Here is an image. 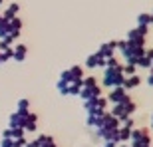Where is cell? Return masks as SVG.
Segmentation results:
<instances>
[{"instance_id":"cell-1","label":"cell","mask_w":153,"mask_h":147,"mask_svg":"<svg viewBox=\"0 0 153 147\" xmlns=\"http://www.w3.org/2000/svg\"><path fill=\"white\" fill-rule=\"evenodd\" d=\"M125 76L121 74V70H108L103 68V78H102V85L103 88H119V85L123 84Z\"/></svg>"},{"instance_id":"cell-2","label":"cell","mask_w":153,"mask_h":147,"mask_svg":"<svg viewBox=\"0 0 153 147\" xmlns=\"http://www.w3.org/2000/svg\"><path fill=\"white\" fill-rule=\"evenodd\" d=\"M129 145H151V135H149V129H147V127H141V129H131Z\"/></svg>"},{"instance_id":"cell-3","label":"cell","mask_w":153,"mask_h":147,"mask_svg":"<svg viewBox=\"0 0 153 147\" xmlns=\"http://www.w3.org/2000/svg\"><path fill=\"white\" fill-rule=\"evenodd\" d=\"M26 117H28V111H16L12 113L10 119H8V127H22L26 125Z\"/></svg>"},{"instance_id":"cell-4","label":"cell","mask_w":153,"mask_h":147,"mask_svg":"<svg viewBox=\"0 0 153 147\" xmlns=\"http://www.w3.org/2000/svg\"><path fill=\"white\" fill-rule=\"evenodd\" d=\"M127 96H129V94H127L121 85H119V88H111V91H109V96H108V102H111V103H123Z\"/></svg>"},{"instance_id":"cell-5","label":"cell","mask_w":153,"mask_h":147,"mask_svg":"<svg viewBox=\"0 0 153 147\" xmlns=\"http://www.w3.org/2000/svg\"><path fill=\"white\" fill-rule=\"evenodd\" d=\"M100 96H102L100 84L94 85V88H82V90H79V97H82V99H94V97H100Z\"/></svg>"},{"instance_id":"cell-6","label":"cell","mask_w":153,"mask_h":147,"mask_svg":"<svg viewBox=\"0 0 153 147\" xmlns=\"http://www.w3.org/2000/svg\"><path fill=\"white\" fill-rule=\"evenodd\" d=\"M103 115H105V111H90L85 115V125L88 127H97V125L102 123Z\"/></svg>"},{"instance_id":"cell-7","label":"cell","mask_w":153,"mask_h":147,"mask_svg":"<svg viewBox=\"0 0 153 147\" xmlns=\"http://www.w3.org/2000/svg\"><path fill=\"white\" fill-rule=\"evenodd\" d=\"M139 84H141V78H139L137 74H133V76H125V79H123V84H121V88H123L125 91H129V90H135Z\"/></svg>"},{"instance_id":"cell-8","label":"cell","mask_w":153,"mask_h":147,"mask_svg":"<svg viewBox=\"0 0 153 147\" xmlns=\"http://www.w3.org/2000/svg\"><path fill=\"white\" fill-rule=\"evenodd\" d=\"M114 52H115V40H111V42H108V44H102V46H100L97 54H100V56H103L105 60H108V58L115 56Z\"/></svg>"},{"instance_id":"cell-9","label":"cell","mask_w":153,"mask_h":147,"mask_svg":"<svg viewBox=\"0 0 153 147\" xmlns=\"http://www.w3.org/2000/svg\"><path fill=\"white\" fill-rule=\"evenodd\" d=\"M109 113L117 119L119 123H121L125 117H129V115H127V111H125V108H123V103H114V108H111V111H109Z\"/></svg>"},{"instance_id":"cell-10","label":"cell","mask_w":153,"mask_h":147,"mask_svg":"<svg viewBox=\"0 0 153 147\" xmlns=\"http://www.w3.org/2000/svg\"><path fill=\"white\" fill-rule=\"evenodd\" d=\"M18 12H20V4H16V2H12V4L6 6V10L0 14V16L4 18V20H12L14 16H18Z\"/></svg>"},{"instance_id":"cell-11","label":"cell","mask_w":153,"mask_h":147,"mask_svg":"<svg viewBox=\"0 0 153 147\" xmlns=\"http://www.w3.org/2000/svg\"><path fill=\"white\" fill-rule=\"evenodd\" d=\"M12 52H14V54H12V60L24 62V60H26V54H28V48H26L24 44H18L16 48H12Z\"/></svg>"},{"instance_id":"cell-12","label":"cell","mask_w":153,"mask_h":147,"mask_svg":"<svg viewBox=\"0 0 153 147\" xmlns=\"http://www.w3.org/2000/svg\"><path fill=\"white\" fill-rule=\"evenodd\" d=\"M70 76H72V82L84 79V68H82V66H72V68H70Z\"/></svg>"},{"instance_id":"cell-13","label":"cell","mask_w":153,"mask_h":147,"mask_svg":"<svg viewBox=\"0 0 153 147\" xmlns=\"http://www.w3.org/2000/svg\"><path fill=\"white\" fill-rule=\"evenodd\" d=\"M8 26H10V32H22V18L14 16L12 20H8Z\"/></svg>"},{"instance_id":"cell-14","label":"cell","mask_w":153,"mask_h":147,"mask_svg":"<svg viewBox=\"0 0 153 147\" xmlns=\"http://www.w3.org/2000/svg\"><path fill=\"white\" fill-rule=\"evenodd\" d=\"M123 108H125V111H127V115H133L135 113V109H137V103L131 99L129 96L125 97V102H123Z\"/></svg>"},{"instance_id":"cell-15","label":"cell","mask_w":153,"mask_h":147,"mask_svg":"<svg viewBox=\"0 0 153 147\" xmlns=\"http://www.w3.org/2000/svg\"><path fill=\"white\" fill-rule=\"evenodd\" d=\"M121 66H123V64L119 62L115 56H111V58L105 60V68H108V70H121Z\"/></svg>"},{"instance_id":"cell-16","label":"cell","mask_w":153,"mask_h":147,"mask_svg":"<svg viewBox=\"0 0 153 147\" xmlns=\"http://www.w3.org/2000/svg\"><path fill=\"white\" fill-rule=\"evenodd\" d=\"M135 70H137L135 62H125L123 66H121V74H123V76H133Z\"/></svg>"},{"instance_id":"cell-17","label":"cell","mask_w":153,"mask_h":147,"mask_svg":"<svg viewBox=\"0 0 153 147\" xmlns=\"http://www.w3.org/2000/svg\"><path fill=\"white\" fill-rule=\"evenodd\" d=\"M137 26H151V14L149 12H141L137 16Z\"/></svg>"},{"instance_id":"cell-18","label":"cell","mask_w":153,"mask_h":147,"mask_svg":"<svg viewBox=\"0 0 153 147\" xmlns=\"http://www.w3.org/2000/svg\"><path fill=\"white\" fill-rule=\"evenodd\" d=\"M129 137H131V129L119 125V143H127V141H129Z\"/></svg>"},{"instance_id":"cell-19","label":"cell","mask_w":153,"mask_h":147,"mask_svg":"<svg viewBox=\"0 0 153 147\" xmlns=\"http://www.w3.org/2000/svg\"><path fill=\"white\" fill-rule=\"evenodd\" d=\"M108 97H96V111H105V109H108Z\"/></svg>"},{"instance_id":"cell-20","label":"cell","mask_w":153,"mask_h":147,"mask_svg":"<svg viewBox=\"0 0 153 147\" xmlns=\"http://www.w3.org/2000/svg\"><path fill=\"white\" fill-rule=\"evenodd\" d=\"M135 66L137 68H145V70H149L153 66V62L149 60L147 56H141V58H137V62H135Z\"/></svg>"},{"instance_id":"cell-21","label":"cell","mask_w":153,"mask_h":147,"mask_svg":"<svg viewBox=\"0 0 153 147\" xmlns=\"http://www.w3.org/2000/svg\"><path fill=\"white\" fill-rule=\"evenodd\" d=\"M12 46H8V48H4V50H0V60H2V64L8 62V60H12Z\"/></svg>"},{"instance_id":"cell-22","label":"cell","mask_w":153,"mask_h":147,"mask_svg":"<svg viewBox=\"0 0 153 147\" xmlns=\"http://www.w3.org/2000/svg\"><path fill=\"white\" fill-rule=\"evenodd\" d=\"M56 90L60 91V96H70L68 84H66V82H62V79H58V82H56Z\"/></svg>"},{"instance_id":"cell-23","label":"cell","mask_w":153,"mask_h":147,"mask_svg":"<svg viewBox=\"0 0 153 147\" xmlns=\"http://www.w3.org/2000/svg\"><path fill=\"white\" fill-rule=\"evenodd\" d=\"M85 68H88V70H96L97 68V56H96V54L88 56V60H85Z\"/></svg>"},{"instance_id":"cell-24","label":"cell","mask_w":153,"mask_h":147,"mask_svg":"<svg viewBox=\"0 0 153 147\" xmlns=\"http://www.w3.org/2000/svg\"><path fill=\"white\" fill-rule=\"evenodd\" d=\"M10 32V26H8V20H4V18H0V40L4 38L6 34Z\"/></svg>"},{"instance_id":"cell-25","label":"cell","mask_w":153,"mask_h":147,"mask_svg":"<svg viewBox=\"0 0 153 147\" xmlns=\"http://www.w3.org/2000/svg\"><path fill=\"white\" fill-rule=\"evenodd\" d=\"M94 85H97V78H94V76H88L82 79V88H94Z\"/></svg>"},{"instance_id":"cell-26","label":"cell","mask_w":153,"mask_h":147,"mask_svg":"<svg viewBox=\"0 0 153 147\" xmlns=\"http://www.w3.org/2000/svg\"><path fill=\"white\" fill-rule=\"evenodd\" d=\"M84 109L88 113H90V111H96V97H94V99H84Z\"/></svg>"},{"instance_id":"cell-27","label":"cell","mask_w":153,"mask_h":147,"mask_svg":"<svg viewBox=\"0 0 153 147\" xmlns=\"http://www.w3.org/2000/svg\"><path fill=\"white\" fill-rule=\"evenodd\" d=\"M18 111H30V102L28 99H18Z\"/></svg>"},{"instance_id":"cell-28","label":"cell","mask_w":153,"mask_h":147,"mask_svg":"<svg viewBox=\"0 0 153 147\" xmlns=\"http://www.w3.org/2000/svg\"><path fill=\"white\" fill-rule=\"evenodd\" d=\"M10 129H12V139H20V137H24V133H26L22 127H10Z\"/></svg>"},{"instance_id":"cell-29","label":"cell","mask_w":153,"mask_h":147,"mask_svg":"<svg viewBox=\"0 0 153 147\" xmlns=\"http://www.w3.org/2000/svg\"><path fill=\"white\" fill-rule=\"evenodd\" d=\"M133 125H135V121H133V117H125L123 121H121V127H127V129H133Z\"/></svg>"},{"instance_id":"cell-30","label":"cell","mask_w":153,"mask_h":147,"mask_svg":"<svg viewBox=\"0 0 153 147\" xmlns=\"http://www.w3.org/2000/svg\"><path fill=\"white\" fill-rule=\"evenodd\" d=\"M28 139L26 137H20V139H12V147H26Z\"/></svg>"},{"instance_id":"cell-31","label":"cell","mask_w":153,"mask_h":147,"mask_svg":"<svg viewBox=\"0 0 153 147\" xmlns=\"http://www.w3.org/2000/svg\"><path fill=\"white\" fill-rule=\"evenodd\" d=\"M60 79H62V82H66V84H70V82H72V76H70V70H64V72L60 74Z\"/></svg>"},{"instance_id":"cell-32","label":"cell","mask_w":153,"mask_h":147,"mask_svg":"<svg viewBox=\"0 0 153 147\" xmlns=\"http://www.w3.org/2000/svg\"><path fill=\"white\" fill-rule=\"evenodd\" d=\"M42 147H56V141H54V137L48 135V137L44 139V143H42Z\"/></svg>"},{"instance_id":"cell-33","label":"cell","mask_w":153,"mask_h":147,"mask_svg":"<svg viewBox=\"0 0 153 147\" xmlns=\"http://www.w3.org/2000/svg\"><path fill=\"white\" fill-rule=\"evenodd\" d=\"M38 129V123H26L24 125V131H30V133H34Z\"/></svg>"},{"instance_id":"cell-34","label":"cell","mask_w":153,"mask_h":147,"mask_svg":"<svg viewBox=\"0 0 153 147\" xmlns=\"http://www.w3.org/2000/svg\"><path fill=\"white\" fill-rule=\"evenodd\" d=\"M96 56H97V68H105V58L100 56L97 52H96Z\"/></svg>"},{"instance_id":"cell-35","label":"cell","mask_w":153,"mask_h":147,"mask_svg":"<svg viewBox=\"0 0 153 147\" xmlns=\"http://www.w3.org/2000/svg\"><path fill=\"white\" fill-rule=\"evenodd\" d=\"M2 137H4V139H12V129L10 127H6V129L2 131Z\"/></svg>"},{"instance_id":"cell-36","label":"cell","mask_w":153,"mask_h":147,"mask_svg":"<svg viewBox=\"0 0 153 147\" xmlns=\"http://www.w3.org/2000/svg\"><path fill=\"white\" fill-rule=\"evenodd\" d=\"M0 147H12V139H4V137H2V143H0Z\"/></svg>"},{"instance_id":"cell-37","label":"cell","mask_w":153,"mask_h":147,"mask_svg":"<svg viewBox=\"0 0 153 147\" xmlns=\"http://www.w3.org/2000/svg\"><path fill=\"white\" fill-rule=\"evenodd\" d=\"M26 147H40V141H38V139H32V141L26 143Z\"/></svg>"},{"instance_id":"cell-38","label":"cell","mask_w":153,"mask_h":147,"mask_svg":"<svg viewBox=\"0 0 153 147\" xmlns=\"http://www.w3.org/2000/svg\"><path fill=\"white\" fill-rule=\"evenodd\" d=\"M102 147H117V143H114V141H103Z\"/></svg>"},{"instance_id":"cell-39","label":"cell","mask_w":153,"mask_h":147,"mask_svg":"<svg viewBox=\"0 0 153 147\" xmlns=\"http://www.w3.org/2000/svg\"><path fill=\"white\" fill-rule=\"evenodd\" d=\"M147 84L153 85V72H151V70H149V74H147Z\"/></svg>"},{"instance_id":"cell-40","label":"cell","mask_w":153,"mask_h":147,"mask_svg":"<svg viewBox=\"0 0 153 147\" xmlns=\"http://www.w3.org/2000/svg\"><path fill=\"white\" fill-rule=\"evenodd\" d=\"M117 147H129L127 143H117Z\"/></svg>"},{"instance_id":"cell-41","label":"cell","mask_w":153,"mask_h":147,"mask_svg":"<svg viewBox=\"0 0 153 147\" xmlns=\"http://www.w3.org/2000/svg\"><path fill=\"white\" fill-rule=\"evenodd\" d=\"M151 129H153V115H151Z\"/></svg>"},{"instance_id":"cell-42","label":"cell","mask_w":153,"mask_h":147,"mask_svg":"<svg viewBox=\"0 0 153 147\" xmlns=\"http://www.w3.org/2000/svg\"><path fill=\"white\" fill-rule=\"evenodd\" d=\"M151 24H153V12H151Z\"/></svg>"},{"instance_id":"cell-43","label":"cell","mask_w":153,"mask_h":147,"mask_svg":"<svg viewBox=\"0 0 153 147\" xmlns=\"http://www.w3.org/2000/svg\"><path fill=\"white\" fill-rule=\"evenodd\" d=\"M2 2H4V0H0V4H2Z\"/></svg>"},{"instance_id":"cell-44","label":"cell","mask_w":153,"mask_h":147,"mask_svg":"<svg viewBox=\"0 0 153 147\" xmlns=\"http://www.w3.org/2000/svg\"><path fill=\"white\" fill-rule=\"evenodd\" d=\"M0 66H2V60H0Z\"/></svg>"},{"instance_id":"cell-45","label":"cell","mask_w":153,"mask_h":147,"mask_svg":"<svg viewBox=\"0 0 153 147\" xmlns=\"http://www.w3.org/2000/svg\"><path fill=\"white\" fill-rule=\"evenodd\" d=\"M0 18H2V16H0Z\"/></svg>"}]
</instances>
